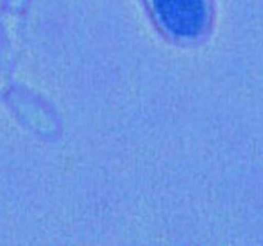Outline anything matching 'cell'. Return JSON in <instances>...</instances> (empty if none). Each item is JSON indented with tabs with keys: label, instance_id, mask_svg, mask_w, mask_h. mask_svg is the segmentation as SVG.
Masks as SVG:
<instances>
[{
	"label": "cell",
	"instance_id": "cell-1",
	"mask_svg": "<svg viewBox=\"0 0 263 246\" xmlns=\"http://www.w3.org/2000/svg\"><path fill=\"white\" fill-rule=\"evenodd\" d=\"M153 4L164 28L177 37H195L204 28L203 0H153Z\"/></svg>",
	"mask_w": 263,
	"mask_h": 246
}]
</instances>
